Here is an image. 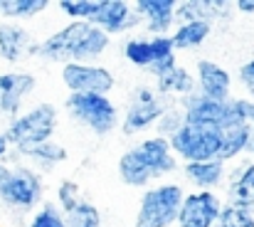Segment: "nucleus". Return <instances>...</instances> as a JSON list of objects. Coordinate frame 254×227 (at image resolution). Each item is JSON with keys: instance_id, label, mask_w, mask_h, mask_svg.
Returning <instances> with one entry per match:
<instances>
[{"instance_id": "f257e3e1", "label": "nucleus", "mask_w": 254, "mask_h": 227, "mask_svg": "<svg viewBox=\"0 0 254 227\" xmlns=\"http://www.w3.org/2000/svg\"><path fill=\"white\" fill-rule=\"evenodd\" d=\"M111 37L91 22H69L57 32L47 35L42 42L32 45L30 55H37L47 62H79V65H96V60L109 50Z\"/></svg>"}, {"instance_id": "f03ea898", "label": "nucleus", "mask_w": 254, "mask_h": 227, "mask_svg": "<svg viewBox=\"0 0 254 227\" xmlns=\"http://www.w3.org/2000/svg\"><path fill=\"white\" fill-rule=\"evenodd\" d=\"M42 175L27 163H0V203L10 210L30 213L42 205Z\"/></svg>"}, {"instance_id": "7ed1b4c3", "label": "nucleus", "mask_w": 254, "mask_h": 227, "mask_svg": "<svg viewBox=\"0 0 254 227\" xmlns=\"http://www.w3.org/2000/svg\"><path fill=\"white\" fill-rule=\"evenodd\" d=\"M185 190L178 183H158L141 195L133 227H170L178 220Z\"/></svg>"}, {"instance_id": "20e7f679", "label": "nucleus", "mask_w": 254, "mask_h": 227, "mask_svg": "<svg viewBox=\"0 0 254 227\" xmlns=\"http://www.w3.org/2000/svg\"><path fill=\"white\" fill-rule=\"evenodd\" d=\"M55 129H57V109L52 104H37V106L22 111L20 116H15L2 134L7 136L10 146L25 149V146H37V144L52 141Z\"/></svg>"}, {"instance_id": "39448f33", "label": "nucleus", "mask_w": 254, "mask_h": 227, "mask_svg": "<svg viewBox=\"0 0 254 227\" xmlns=\"http://www.w3.org/2000/svg\"><path fill=\"white\" fill-rule=\"evenodd\" d=\"M69 116L86 126L94 136H106L119 126V109L109 96L99 94H69L64 101Z\"/></svg>"}, {"instance_id": "423d86ee", "label": "nucleus", "mask_w": 254, "mask_h": 227, "mask_svg": "<svg viewBox=\"0 0 254 227\" xmlns=\"http://www.w3.org/2000/svg\"><path fill=\"white\" fill-rule=\"evenodd\" d=\"M170 151L183 163H202V160H220L222 136L220 129H202V126H183L173 139H168Z\"/></svg>"}, {"instance_id": "0eeeda50", "label": "nucleus", "mask_w": 254, "mask_h": 227, "mask_svg": "<svg viewBox=\"0 0 254 227\" xmlns=\"http://www.w3.org/2000/svg\"><path fill=\"white\" fill-rule=\"evenodd\" d=\"M168 99L158 96L156 89L151 86H138L133 94V101L128 104L124 119H121V131L124 136H133L138 131H146L158 124L161 114L168 109Z\"/></svg>"}, {"instance_id": "6e6552de", "label": "nucleus", "mask_w": 254, "mask_h": 227, "mask_svg": "<svg viewBox=\"0 0 254 227\" xmlns=\"http://www.w3.org/2000/svg\"><path fill=\"white\" fill-rule=\"evenodd\" d=\"M62 81L69 94H99L109 96L116 86V76L104 65H79L69 62L62 67Z\"/></svg>"}, {"instance_id": "1a4fd4ad", "label": "nucleus", "mask_w": 254, "mask_h": 227, "mask_svg": "<svg viewBox=\"0 0 254 227\" xmlns=\"http://www.w3.org/2000/svg\"><path fill=\"white\" fill-rule=\"evenodd\" d=\"M222 205L225 203H222V198L215 190L185 193L175 225L178 227H217Z\"/></svg>"}, {"instance_id": "9d476101", "label": "nucleus", "mask_w": 254, "mask_h": 227, "mask_svg": "<svg viewBox=\"0 0 254 227\" xmlns=\"http://www.w3.org/2000/svg\"><path fill=\"white\" fill-rule=\"evenodd\" d=\"M250 134L252 129L247 126L245 116L240 114V106L235 101V96L227 101V114H225V121L220 126V136H222V149H220V160L227 163V160H235L240 158L242 153L247 151V144H250Z\"/></svg>"}, {"instance_id": "9b49d317", "label": "nucleus", "mask_w": 254, "mask_h": 227, "mask_svg": "<svg viewBox=\"0 0 254 227\" xmlns=\"http://www.w3.org/2000/svg\"><path fill=\"white\" fill-rule=\"evenodd\" d=\"M91 25H96L109 37H114V35H124L128 30H136L143 22H141V17H138V12L133 10L131 2H126V0H101V7L94 15Z\"/></svg>"}, {"instance_id": "f8f14e48", "label": "nucleus", "mask_w": 254, "mask_h": 227, "mask_svg": "<svg viewBox=\"0 0 254 227\" xmlns=\"http://www.w3.org/2000/svg\"><path fill=\"white\" fill-rule=\"evenodd\" d=\"M195 86H197V94H202L212 101L225 104V101L232 99V75L212 60H197Z\"/></svg>"}, {"instance_id": "ddd939ff", "label": "nucleus", "mask_w": 254, "mask_h": 227, "mask_svg": "<svg viewBox=\"0 0 254 227\" xmlns=\"http://www.w3.org/2000/svg\"><path fill=\"white\" fill-rule=\"evenodd\" d=\"M37 79L30 72H2L0 75V114L15 119L22 111L25 99L35 91Z\"/></svg>"}, {"instance_id": "4468645a", "label": "nucleus", "mask_w": 254, "mask_h": 227, "mask_svg": "<svg viewBox=\"0 0 254 227\" xmlns=\"http://www.w3.org/2000/svg\"><path fill=\"white\" fill-rule=\"evenodd\" d=\"M178 106H180L188 126H202V129H220L225 121V114H227V101L220 104V101H212L197 91L180 99Z\"/></svg>"}, {"instance_id": "2eb2a0df", "label": "nucleus", "mask_w": 254, "mask_h": 227, "mask_svg": "<svg viewBox=\"0 0 254 227\" xmlns=\"http://www.w3.org/2000/svg\"><path fill=\"white\" fill-rule=\"evenodd\" d=\"M131 151L138 155V160L151 170L153 180L156 178H166L170 173L178 170V158L170 151L168 139H161V136H148L143 141H138Z\"/></svg>"}, {"instance_id": "dca6fc26", "label": "nucleus", "mask_w": 254, "mask_h": 227, "mask_svg": "<svg viewBox=\"0 0 254 227\" xmlns=\"http://www.w3.org/2000/svg\"><path fill=\"white\" fill-rule=\"evenodd\" d=\"M175 7L178 0H136L133 10L153 37H163L175 27Z\"/></svg>"}, {"instance_id": "f3484780", "label": "nucleus", "mask_w": 254, "mask_h": 227, "mask_svg": "<svg viewBox=\"0 0 254 227\" xmlns=\"http://www.w3.org/2000/svg\"><path fill=\"white\" fill-rule=\"evenodd\" d=\"M32 35L20 22H0V57L5 62H20L32 52Z\"/></svg>"}, {"instance_id": "a211bd4d", "label": "nucleus", "mask_w": 254, "mask_h": 227, "mask_svg": "<svg viewBox=\"0 0 254 227\" xmlns=\"http://www.w3.org/2000/svg\"><path fill=\"white\" fill-rule=\"evenodd\" d=\"M197 91V86H195V76L192 72H188L185 67H173L170 72L166 75L156 76V94L158 96H163V99H185V96H190V94H195Z\"/></svg>"}, {"instance_id": "6ab92c4d", "label": "nucleus", "mask_w": 254, "mask_h": 227, "mask_svg": "<svg viewBox=\"0 0 254 227\" xmlns=\"http://www.w3.org/2000/svg\"><path fill=\"white\" fill-rule=\"evenodd\" d=\"M225 163L222 160H202V163H185L183 175L197 190H215L225 180Z\"/></svg>"}, {"instance_id": "aec40b11", "label": "nucleus", "mask_w": 254, "mask_h": 227, "mask_svg": "<svg viewBox=\"0 0 254 227\" xmlns=\"http://www.w3.org/2000/svg\"><path fill=\"white\" fill-rule=\"evenodd\" d=\"M227 203L254 210V160L240 165L227 183Z\"/></svg>"}, {"instance_id": "412c9836", "label": "nucleus", "mask_w": 254, "mask_h": 227, "mask_svg": "<svg viewBox=\"0 0 254 227\" xmlns=\"http://www.w3.org/2000/svg\"><path fill=\"white\" fill-rule=\"evenodd\" d=\"M212 30H215V25H212V22H207V20L175 25V27H173V32H170L173 50H195V47H200V45L212 35Z\"/></svg>"}, {"instance_id": "4be33fe9", "label": "nucleus", "mask_w": 254, "mask_h": 227, "mask_svg": "<svg viewBox=\"0 0 254 227\" xmlns=\"http://www.w3.org/2000/svg\"><path fill=\"white\" fill-rule=\"evenodd\" d=\"M12 158H22L27 163H35L40 168H55L60 163L67 160V149L55 144V141H45L37 146H25V149H15Z\"/></svg>"}, {"instance_id": "5701e85b", "label": "nucleus", "mask_w": 254, "mask_h": 227, "mask_svg": "<svg viewBox=\"0 0 254 227\" xmlns=\"http://www.w3.org/2000/svg\"><path fill=\"white\" fill-rule=\"evenodd\" d=\"M116 173H119L121 183L128 185V188H148V185L153 183L151 170L138 160V155L131 151V149L121 153V158H119V163H116Z\"/></svg>"}, {"instance_id": "b1692460", "label": "nucleus", "mask_w": 254, "mask_h": 227, "mask_svg": "<svg viewBox=\"0 0 254 227\" xmlns=\"http://www.w3.org/2000/svg\"><path fill=\"white\" fill-rule=\"evenodd\" d=\"M47 7H50L47 0H0V15L7 17L10 22L37 17Z\"/></svg>"}, {"instance_id": "393cba45", "label": "nucleus", "mask_w": 254, "mask_h": 227, "mask_svg": "<svg viewBox=\"0 0 254 227\" xmlns=\"http://www.w3.org/2000/svg\"><path fill=\"white\" fill-rule=\"evenodd\" d=\"M121 52H124V60L131 62L133 67H146V70H151V65H153L151 40H146V37H128V40L124 42Z\"/></svg>"}, {"instance_id": "a878e982", "label": "nucleus", "mask_w": 254, "mask_h": 227, "mask_svg": "<svg viewBox=\"0 0 254 227\" xmlns=\"http://www.w3.org/2000/svg\"><path fill=\"white\" fill-rule=\"evenodd\" d=\"M57 7L72 20V22H91L94 15L101 7V0H60Z\"/></svg>"}, {"instance_id": "bb28decb", "label": "nucleus", "mask_w": 254, "mask_h": 227, "mask_svg": "<svg viewBox=\"0 0 254 227\" xmlns=\"http://www.w3.org/2000/svg\"><path fill=\"white\" fill-rule=\"evenodd\" d=\"M197 20H210V0H183L175 7V25L183 22H197Z\"/></svg>"}, {"instance_id": "cd10ccee", "label": "nucleus", "mask_w": 254, "mask_h": 227, "mask_svg": "<svg viewBox=\"0 0 254 227\" xmlns=\"http://www.w3.org/2000/svg\"><path fill=\"white\" fill-rule=\"evenodd\" d=\"M64 218H67V227H101V213L89 200H82L74 210L64 213Z\"/></svg>"}, {"instance_id": "c85d7f7f", "label": "nucleus", "mask_w": 254, "mask_h": 227, "mask_svg": "<svg viewBox=\"0 0 254 227\" xmlns=\"http://www.w3.org/2000/svg\"><path fill=\"white\" fill-rule=\"evenodd\" d=\"M27 227H67L64 210H62L57 203H42V205L32 213Z\"/></svg>"}, {"instance_id": "c756f323", "label": "nucleus", "mask_w": 254, "mask_h": 227, "mask_svg": "<svg viewBox=\"0 0 254 227\" xmlns=\"http://www.w3.org/2000/svg\"><path fill=\"white\" fill-rule=\"evenodd\" d=\"M183 126H185L183 111H180L178 101H170L168 109L161 114V119H158V124H156L153 129H156V136H161V139H173Z\"/></svg>"}, {"instance_id": "7c9ffc66", "label": "nucleus", "mask_w": 254, "mask_h": 227, "mask_svg": "<svg viewBox=\"0 0 254 227\" xmlns=\"http://www.w3.org/2000/svg\"><path fill=\"white\" fill-rule=\"evenodd\" d=\"M217 227H254V210L252 208H240V205H222Z\"/></svg>"}, {"instance_id": "2f4dec72", "label": "nucleus", "mask_w": 254, "mask_h": 227, "mask_svg": "<svg viewBox=\"0 0 254 227\" xmlns=\"http://www.w3.org/2000/svg\"><path fill=\"white\" fill-rule=\"evenodd\" d=\"M84 198H82V190H79V183H74V180H60V185H57V205L64 210V213H69V210H74L79 203H82Z\"/></svg>"}, {"instance_id": "473e14b6", "label": "nucleus", "mask_w": 254, "mask_h": 227, "mask_svg": "<svg viewBox=\"0 0 254 227\" xmlns=\"http://www.w3.org/2000/svg\"><path fill=\"white\" fill-rule=\"evenodd\" d=\"M151 40V57H153V65L156 62H161V60H166L170 55H175V50H173V42H170V35H163V37H148ZM151 65V67H153Z\"/></svg>"}, {"instance_id": "72a5a7b5", "label": "nucleus", "mask_w": 254, "mask_h": 227, "mask_svg": "<svg viewBox=\"0 0 254 227\" xmlns=\"http://www.w3.org/2000/svg\"><path fill=\"white\" fill-rule=\"evenodd\" d=\"M173 67H178V60H175V55H170V57H166V60L156 62V65L151 67V75H153V76H161V75H166V72H170Z\"/></svg>"}, {"instance_id": "f704fd0d", "label": "nucleus", "mask_w": 254, "mask_h": 227, "mask_svg": "<svg viewBox=\"0 0 254 227\" xmlns=\"http://www.w3.org/2000/svg\"><path fill=\"white\" fill-rule=\"evenodd\" d=\"M240 81L245 84V89H247L250 84H254V60L245 62V65L240 67Z\"/></svg>"}, {"instance_id": "c9c22d12", "label": "nucleus", "mask_w": 254, "mask_h": 227, "mask_svg": "<svg viewBox=\"0 0 254 227\" xmlns=\"http://www.w3.org/2000/svg\"><path fill=\"white\" fill-rule=\"evenodd\" d=\"M10 153H12V146H10L7 136H5V134H0V163H5V160L10 158Z\"/></svg>"}, {"instance_id": "e433bc0d", "label": "nucleus", "mask_w": 254, "mask_h": 227, "mask_svg": "<svg viewBox=\"0 0 254 227\" xmlns=\"http://www.w3.org/2000/svg\"><path fill=\"white\" fill-rule=\"evenodd\" d=\"M235 10L242 12V15H252L254 12V0H237V2H235Z\"/></svg>"}, {"instance_id": "4c0bfd02", "label": "nucleus", "mask_w": 254, "mask_h": 227, "mask_svg": "<svg viewBox=\"0 0 254 227\" xmlns=\"http://www.w3.org/2000/svg\"><path fill=\"white\" fill-rule=\"evenodd\" d=\"M245 153L254 155V129H252V134H250V144H247V151H245Z\"/></svg>"}, {"instance_id": "58836bf2", "label": "nucleus", "mask_w": 254, "mask_h": 227, "mask_svg": "<svg viewBox=\"0 0 254 227\" xmlns=\"http://www.w3.org/2000/svg\"><path fill=\"white\" fill-rule=\"evenodd\" d=\"M247 91H250V99L254 101V84H250V86H247Z\"/></svg>"}]
</instances>
